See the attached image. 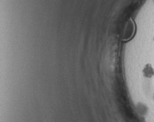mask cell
Here are the masks:
<instances>
[{
  "mask_svg": "<svg viewBox=\"0 0 154 122\" xmlns=\"http://www.w3.org/2000/svg\"><path fill=\"white\" fill-rule=\"evenodd\" d=\"M153 41H154V37H153Z\"/></svg>",
  "mask_w": 154,
  "mask_h": 122,
  "instance_id": "3",
  "label": "cell"
},
{
  "mask_svg": "<svg viewBox=\"0 0 154 122\" xmlns=\"http://www.w3.org/2000/svg\"><path fill=\"white\" fill-rule=\"evenodd\" d=\"M153 100H154V94H153Z\"/></svg>",
  "mask_w": 154,
  "mask_h": 122,
  "instance_id": "2",
  "label": "cell"
},
{
  "mask_svg": "<svg viewBox=\"0 0 154 122\" xmlns=\"http://www.w3.org/2000/svg\"><path fill=\"white\" fill-rule=\"evenodd\" d=\"M143 74L144 77L151 79L154 76V69L150 63H147L143 69Z\"/></svg>",
  "mask_w": 154,
  "mask_h": 122,
  "instance_id": "1",
  "label": "cell"
},
{
  "mask_svg": "<svg viewBox=\"0 0 154 122\" xmlns=\"http://www.w3.org/2000/svg\"><path fill=\"white\" fill-rule=\"evenodd\" d=\"M153 2H154V0H153Z\"/></svg>",
  "mask_w": 154,
  "mask_h": 122,
  "instance_id": "4",
  "label": "cell"
}]
</instances>
